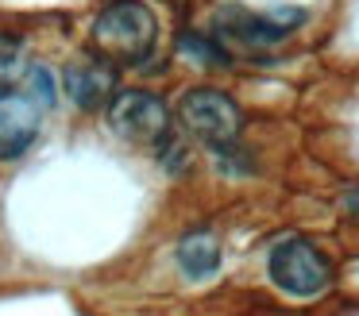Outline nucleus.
<instances>
[{
  "instance_id": "2",
  "label": "nucleus",
  "mask_w": 359,
  "mask_h": 316,
  "mask_svg": "<svg viewBox=\"0 0 359 316\" xmlns=\"http://www.w3.org/2000/svg\"><path fill=\"white\" fill-rule=\"evenodd\" d=\"M109 128L135 146H163L170 135V108L147 89H116L109 100Z\"/></svg>"
},
{
  "instance_id": "10",
  "label": "nucleus",
  "mask_w": 359,
  "mask_h": 316,
  "mask_svg": "<svg viewBox=\"0 0 359 316\" xmlns=\"http://www.w3.org/2000/svg\"><path fill=\"white\" fill-rule=\"evenodd\" d=\"M178 50H182V54H189V58H194L197 66H228V54L220 50L217 43L201 39V35H182V39H178Z\"/></svg>"
},
{
  "instance_id": "9",
  "label": "nucleus",
  "mask_w": 359,
  "mask_h": 316,
  "mask_svg": "<svg viewBox=\"0 0 359 316\" xmlns=\"http://www.w3.org/2000/svg\"><path fill=\"white\" fill-rule=\"evenodd\" d=\"M27 74V50L16 35H0V92Z\"/></svg>"
},
{
  "instance_id": "11",
  "label": "nucleus",
  "mask_w": 359,
  "mask_h": 316,
  "mask_svg": "<svg viewBox=\"0 0 359 316\" xmlns=\"http://www.w3.org/2000/svg\"><path fill=\"white\" fill-rule=\"evenodd\" d=\"M27 97H35L39 104H50L55 100V85H50V74L47 69H27Z\"/></svg>"
},
{
  "instance_id": "1",
  "label": "nucleus",
  "mask_w": 359,
  "mask_h": 316,
  "mask_svg": "<svg viewBox=\"0 0 359 316\" xmlns=\"http://www.w3.org/2000/svg\"><path fill=\"white\" fill-rule=\"evenodd\" d=\"M155 35H158V20L147 4L140 0H112L101 8V15L93 20V54L109 58L112 66L120 62H140L155 50Z\"/></svg>"
},
{
  "instance_id": "6",
  "label": "nucleus",
  "mask_w": 359,
  "mask_h": 316,
  "mask_svg": "<svg viewBox=\"0 0 359 316\" xmlns=\"http://www.w3.org/2000/svg\"><path fill=\"white\" fill-rule=\"evenodd\" d=\"M43 104L27 92H0V162H12L39 139Z\"/></svg>"
},
{
  "instance_id": "8",
  "label": "nucleus",
  "mask_w": 359,
  "mask_h": 316,
  "mask_svg": "<svg viewBox=\"0 0 359 316\" xmlns=\"http://www.w3.org/2000/svg\"><path fill=\"white\" fill-rule=\"evenodd\" d=\"M178 262L189 277H209L220 262V243L212 235H205V231L201 235H189V239H182V247H178Z\"/></svg>"
},
{
  "instance_id": "5",
  "label": "nucleus",
  "mask_w": 359,
  "mask_h": 316,
  "mask_svg": "<svg viewBox=\"0 0 359 316\" xmlns=\"http://www.w3.org/2000/svg\"><path fill=\"white\" fill-rule=\"evenodd\" d=\"M116 81H120L116 66L101 54H81L62 69V89L81 112H97V108L109 104L116 97Z\"/></svg>"
},
{
  "instance_id": "4",
  "label": "nucleus",
  "mask_w": 359,
  "mask_h": 316,
  "mask_svg": "<svg viewBox=\"0 0 359 316\" xmlns=\"http://www.w3.org/2000/svg\"><path fill=\"white\" fill-rule=\"evenodd\" d=\"M271 282L286 289L290 297H317L332 282L328 259L305 239H286L271 254Z\"/></svg>"
},
{
  "instance_id": "3",
  "label": "nucleus",
  "mask_w": 359,
  "mask_h": 316,
  "mask_svg": "<svg viewBox=\"0 0 359 316\" xmlns=\"http://www.w3.org/2000/svg\"><path fill=\"white\" fill-rule=\"evenodd\" d=\"M178 120L189 135H197L201 143L217 146V151L236 143V135L243 128L240 104L220 89H189L178 104Z\"/></svg>"
},
{
  "instance_id": "7",
  "label": "nucleus",
  "mask_w": 359,
  "mask_h": 316,
  "mask_svg": "<svg viewBox=\"0 0 359 316\" xmlns=\"http://www.w3.org/2000/svg\"><path fill=\"white\" fill-rule=\"evenodd\" d=\"M302 20V12H271V15H251L240 12V8H228V12L217 15V27L224 35H236L251 46H263V43H278L294 31V23Z\"/></svg>"
}]
</instances>
